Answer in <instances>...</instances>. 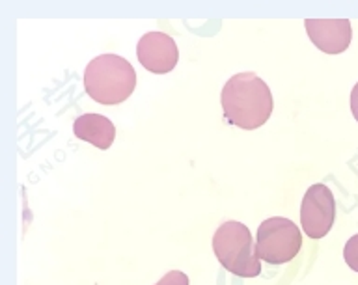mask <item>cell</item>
Instances as JSON below:
<instances>
[{"instance_id":"obj_1","label":"cell","mask_w":358,"mask_h":285,"mask_svg":"<svg viewBox=\"0 0 358 285\" xmlns=\"http://www.w3.org/2000/svg\"><path fill=\"white\" fill-rule=\"evenodd\" d=\"M224 117L231 125L254 131L267 123L273 114V94L256 73L234 75L224 84L220 94Z\"/></svg>"},{"instance_id":"obj_2","label":"cell","mask_w":358,"mask_h":285,"mask_svg":"<svg viewBox=\"0 0 358 285\" xmlns=\"http://www.w3.org/2000/svg\"><path fill=\"white\" fill-rule=\"evenodd\" d=\"M84 88L99 105H120L136 88V73L122 56L101 54L86 66Z\"/></svg>"},{"instance_id":"obj_3","label":"cell","mask_w":358,"mask_h":285,"mask_svg":"<svg viewBox=\"0 0 358 285\" xmlns=\"http://www.w3.org/2000/svg\"><path fill=\"white\" fill-rule=\"evenodd\" d=\"M213 251L218 263L239 278H256L262 274L254 239L245 224L224 222L213 235Z\"/></svg>"},{"instance_id":"obj_4","label":"cell","mask_w":358,"mask_h":285,"mask_svg":"<svg viewBox=\"0 0 358 285\" xmlns=\"http://www.w3.org/2000/svg\"><path fill=\"white\" fill-rule=\"evenodd\" d=\"M302 235L295 222L273 217L262 222L256 235V254L271 265L289 263L301 251Z\"/></svg>"},{"instance_id":"obj_5","label":"cell","mask_w":358,"mask_h":285,"mask_svg":"<svg viewBox=\"0 0 358 285\" xmlns=\"http://www.w3.org/2000/svg\"><path fill=\"white\" fill-rule=\"evenodd\" d=\"M334 196L324 184H312L301 205V224L310 239H321L334 224Z\"/></svg>"},{"instance_id":"obj_6","label":"cell","mask_w":358,"mask_h":285,"mask_svg":"<svg viewBox=\"0 0 358 285\" xmlns=\"http://www.w3.org/2000/svg\"><path fill=\"white\" fill-rule=\"evenodd\" d=\"M136 56L140 64L155 75L170 73L179 60L178 45L164 32L144 34L136 45Z\"/></svg>"},{"instance_id":"obj_7","label":"cell","mask_w":358,"mask_h":285,"mask_svg":"<svg viewBox=\"0 0 358 285\" xmlns=\"http://www.w3.org/2000/svg\"><path fill=\"white\" fill-rule=\"evenodd\" d=\"M312 43L327 54H340L351 43V22L347 19H306Z\"/></svg>"},{"instance_id":"obj_8","label":"cell","mask_w":358,"mask_h":285,"mask_svg":"<svg viewBox=\"0 0 358 285\" xmlns=\"http://www.w3.org/2000/svg\"><path fill=\"white\" fill-rule=\"evenodd\" d=\"M73 133L84 142H90L97 149H108L116 138V127L108 117L101 114H83L73 123Z\"/></svg>"},{"instance_id":"obj_9","label":"cell","mask_w":358,"mask_h":285,"mask_svg":"<svg viewBox=\"0 0 358 285\" xmlns=\"http://www.w3.org/2000/svg\"><path fill=\"white\" fill-rule=\"evenodd\" d=\"M155 285H189V278L181 270H170Z\"/></svg>"},{"instance_id":"obj_10","label":"cell","mask_w":358,"mask_h":285,"mask_svg":"<svg viewBox=\"0 0 358 285\" xmlns=\"http://www.w3.org/2000/svg\"><path fill=\"white\" fill-rule=\"evenodd\" d=\"M345 261L352 270H358V235L352 237L345 246Z\"/></svg>"},{"instance_id":"obj_11","label":"cell","mask_w":358,"mask_h":285,"mask_svg":"<svg viewBox=\"0 0 358 285\" xmlns=\"http://www.w3.org/2000/svg\"><path fill=\"white\" fill-rule=\"evenodd\" d=\"M351 110H352V116L358 122V84L352 88L351 92Z\"/></svg>"}]
</instances>
